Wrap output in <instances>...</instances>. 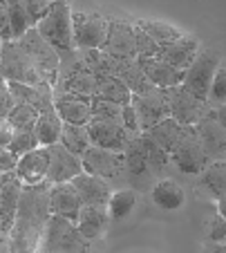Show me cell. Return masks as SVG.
<instances>
[{"label":"cell","mask_w":226,"mask_h":253,"mask_svg":"<svg viewBox=\"0 0 226 253\" xmlns=\"http://www.w3.org/2000/svg\"><path fill=\"white\" fill-rule=\"evenodd\" d=\"M49 182L40 184H23L18 202V213L11 229V247L25 251L36 249L40 244V233L45 222L49 220Z\"/></svg>","instance_id":"6da1fadb"},{"label":"cell","mask_w":226,"mask_h":253,"mask_svg":"<svg viewBox=\"0 0 226 253\" xmlns=\"http://www.w3.org/2000/svg\"><path fill=\"white\" fill-rule=\"evenodd\" d=\"M36 29L40 32L49 45L58 52H70L74 47V29H72V9L68 0H54L49 11L38 20Z\"/></svg>","instance_id":"7a4b0ae2"},{"label":"cell","mask_w":226,"mask_h":253,"mask_svg":"<svg viewBox=\"0 0 226 253\" xmlns=\"http://www.w3.org/2000/svg\"><path fill=\"white\" fill-rule=\"evenodd\" d=\"M18 43L27 52V56L32 58L38 74L43 77V81H47L54 87V83L58 79V67H61V54H58V49L54 45H49L36 27L25 32V36L18 39Z\"/></svg>","instance_id":"3957f363"},{"label":"cell","mask_w":226,"mask_h":253,"mask_svg":"<svg viewBox=\"0 0 226 253\" xmlns=\"http://www.w3.org/2000/svg\"><path fill=\"white\" fill-rule=\"evenodd\" d=\"M208 150L204 146L202 137L197 134L195 126H186L179 137V141L175 143V148L170 150V162L179 168L182 172L188 175H195V172H202L208 164Z\"/></svg>","instance_id":"277c9868"},{"label":"cell","mask_w":226,"mask_h":253,"mask_svg":"<svg viewBox=\"0 0 226 253\" xmlns=\"http://www.w3.org/2000/svg\"><path fill=\"white\" fill-rule=\"evenodd\" d=\"M0 79L5 81H18V83H36L43 81V77L38 74L36 65L32 63V58L27 56L18 41H7L2 43V54H0Z\"/></svg>","instance_id":"5b68a950"},{"label":"cell","mask_w":226,"mask_h":253,"mask_svg":"<svg viewBox=\"0 0 226 253\" xmlns=\"http://www.w3.org/2000/svg\"><path fill=\"white\" fill-rule=\"evenodd\" d=\"M43 231L45 240H40L38 247H43L45 251H83L85 249V235L78 231L74 220L49 215Z\"/></svg>","instance_id":"8992f818"},{"label":"cell","mask_w":226,"mask_h":253,"mask_svg":"<svg viewBox=\"0 0 226 253\" xmlns=\"http://www.w3.org/2000/svg\"><path fill=\"white\" fill-rule=\"evenodd\" d=\"M220 67H222V56L215 52V49L197 52V56L192 58V63L184 70L182 85L186 87V90H190L195 96L206 101L208 90H211V81Z\"/></svg>","instance_id":"52a82bcc"},{"label":"cell","mask_w":226,"mask_h":253,"mask_svg":"<svg viewBox=\"0 0 226 253\" xmlns=\"http://www.w3.org/2000/svg\"><path fill=\"white\" fill-rule=\"evenodd\" d=\"M110 20L96 11H72L74 47L76 49H101L108 39Z\"/></svg>","instance_id":"ba28073f"},{"label":"cell","mask_w":226,"mask_h":253,"mask_svg":"<svg viewBox=\"0 0 226 253\" xmlns=\"http://www.w3.org/2000/svg\"><path fill=\"white\" fill-rule=\"evenodd\" d=\"M87 130H90L92 143L103 146V148H110V150H119V153H123L128 139L132 137V134L125 130L121 117L92 115V119L87 121Z\"/></svg>","instance_id":"9c48e42d"},{"label":"cell","mask_w":226,"mask_h":253,"mask_svg":"<svg viewBox=\"0 0 226 253\" xmlns=\"http://www.w3.org/2000/svg\"><path fill=\"white\" fill-rule=\"evenodd\" d=\"M164 90L168 99V117H173L175 121H179L182 126H195L204 117V99L195 96L182 83Z\"/></svg>","instance_id":"30bf717a"},{"label":"cell","mask_w":226,"mask_h":253,"mask_svg":"<svg viewBox=\"0 0 226 253\" xmlns=\"http://www.w3.org/2000/svg\"><path fill=\"white\" fill-rule=\"evenodd\" d=\"M81 164L85 172L99 175L103 179H114V177H119L123 172L125 157L119 150H110V148H103V146L92 143L90 148L81 155Z\"/></svg>","instance_id":"8fae6325"},{"label":"cell","mask_w":226,"mask_h":253,"mask_svg":"<svg viewBox=\"0 0 226 253\" xmlns=\"http://www.w3.org/2000/svg\"><path fill=\"white\" fill-rule=\"evenodd\" d=\"M130 103L137 110L141 132H146L154 124H159L164 117H168V99H166L164 87H152L150 92H144V94H132Z\"/></svg>","instance_id":"7c38bea8"},{"label":"cell","mask_w":226,"mask_h":253,"mask_svg":"<svg viewBox=\"0 0 226 253\" xmlns=\"http://www.w3.org/2000/svg\"><path fill=\"white\" fill-rule=\"evenodd\" d=\"M49 153V166H47V175L45 182L49 184H61V182H72L78 172H83V164L81 157L74 155L72 150H68L61 141L45 146Z\"/></svg>","instance_id":"4fadbf2b"},{"label":"cell","mask_w":226,"mask_h":253,"mask_svg":"<svg viewBox=\"0 0 226 253\" xmlns=\"http://www.w3.org/2000/svg\"><path fill=\"white\" fill-rule=\"evenodd\" d=\"M101 49L106 54H110L112 58H119V61L137 58L135 25L123 23V20H110V25H108V39Z\"/></svg>","instance_id":"5bb4252c"},{"label":"cell","mask_w":226,"mask_h":253,"mask_svg":"<svg viewBox=\"0 0 226 253\" xmlns=\"http://www.w3.org/2000/svg\"><path fill=\"white\" fill-rule=\"evenodd\" d=\"M54 110L63 124L87 126L92 119V96L72 94V92H54Z\"/></svg>","instance_id":"9a60e30c"},{"label":"cell","mask_w":226,"mask_h":253,"mask_svg":"<svg viewBox=\"0 0 226 253\" xmlns=\"http://www.w3.org/2000/svg\"><path fill=\"white\" fill-rule=\"evenodd\" d=\"M23 193V182L16 172H5V182L0 188V233H11L18 213V202Z\"/></svg>","instance_id":"2e32d148"},{"label":"cell","mask_w":226,"mask_h":253,"mask_svg":"<svg viewBox=\"0 0 226 253\" xmlns=\"http://www.w3.org/2000/svg\"><path fill=\"white\" fill-rule=\"evenodd\" d=\"M81 206L83 202L72 182H61L49 186V213L52 215H61V217L76 222Z\"/></svg>","instance_id":"e0dca14e"},{"label":"cell","mask_w":226,"mask_h":253,"mask_svg":"<svg viewBox=\"0 0 226 253\" xmlns=\"http://www.w3.org/2000/svg\"><path fill=\"white\" fill-rule=\"evenodd\" d=\"M7 83H9V90L16 96V101L34 105L38 112L54 110V87L47 81H40L36 85H32V83H18V81H7Z\"/></svg>","instance_id":"ac0fdd59"},{"label":"cell","mask_w":226,"mask_h":253,"mask_svg":"<svg viewBox=\"0 0 226 253\" xmlns=\"http://www.w3.org/2000/svg\"><path fill=\"white\" fill-rule=\"evenodd\" d=\"M47 166H49V153L45 146H40L36 150H29V153L20 155L14 172L18 175V179L23 184H40L45 182Z\"/></svg>","instance_id":"d6986e66"},{"label":"cell","mask_w":226,"mask_h":253,"mask_svg":"<svg viewBox=\"0 0 226 253\" xmlns=\"http://www.w3.org/2000/svg\"><path fill=\"white\" fill-rule=\"evenodd\" d=\"M197 52H199L197 39L182 34L179 39L170 41V43L159 45V54H157V56L164 58L166 63H170V65L177 67V70H186V67L192 63V58L197 56Z\"/></svg>","instance_id":"ffe728a7"},{"label":"cell","mask_w":226,"mask_h":253,"mask_svg":"<svg viewBox=\"0 0 226 253\" xmlns=\"http://www.w3.org/2000/svg\"><path fill=\"white\" fill-rule=\"evenodd\" d=\"M144 67L146 77L154 87H173L184 81V70H177L159 56H137Z\"/></svg>","instance_id":"44dd1931"},{"label":"cell","mask_w":226,"mask_h":253,"mask_svg":"<svg viewBox=\"0 0 226 253\" xmlns=\"http://www.w3.org/2000/svg\"><path fill=\"white\" fill-rule=\"evenodd\" d=\"M74 188L78 191V197H81L83 204H108L112 191L108 186V182L99 175H92V172H78L72 179Z\"/></svg>","instance_id":"7402d4cb"},{"label":"cell","mask_w":226,"mask_h":253,"mask_svg":"<svg viewBox=\"0 0 226 253\" xmlns=\"http://www.w3.org/2000/svg\"><path fill=\"white\" fill-rule=\"evenodd\" d=\"M108 217H110V213H108L106 204H83L81 211H78L76 226L85 235V240H92V238H99L106 231Z\"/></svg>","instance_id":"603a6c76"},{"label":"cell","mask_w":226,"mask_h":253,"mask_svg":"<svg viewBox=\"0 0 226 253\" xmlns=\"http://www.w3.org/2000/svg\"><path fill=\"white\" fill-rule=\"evenodd\" d=\"M116 77L128 85V90L132 94H144V92L152 90V83L146 77L144 67H141L139 58H128V61H119V67H116Z\"/></svg>","instance_id":"cb8c5ba5"},{"label":"cell","mask_w":226,"mask_h":253,"mask_svg":"<svg viewBox=\"0 0 226 253\" xmlns=\"http://www.w3.org/2000/svg\"><path fill=\"white\" fill-rule=\"evenodd\" d=\"M195 130L202 137L204 146H206L208 155H220L222 150H226V128H222L217 124V119L211 115H204L202 119L195 124Z\"/></svg>","instance_id":"d4e9b609"},{"label":"cell","mask_w":226,"mask_h":253,"mask_svg":"<svg viewBox=\"0 0 226 253\" xmlns=\"http://www.w3.org/2000/svg\"><path fill=\"white\" fill-rule=\"evenodd\" d=\"M184 128H186V126H182L179 121H175L173 117H164L159 124H154L152 128L146 130L144 134L152 139L157 146H161L166 153H170V150L175 148V143L179 141V137H182Z\"/></svg>","instance_id":"484cf974"},{"label":"cell","mask_w":226,"mask_h":253,"mask_svg":"<svg viewBox=\"0 0 226 253\" xmlns=\"http://www.w3.org/2000/svg\"><path fill=\"white\" fill-rule=\"evenodd\" d=\"M123 157H125V168H128L130 175L144 177L148 172H152V168L148 164V155H146V148H144V141H141V134L139 137L132 134L128 139V143H125V148H123Z\"/></svg>","instance_id":"4316f807"},{"label":"cell","mask_w":226,"mask_h":253,"mask_svg":"<svg viewBox=\"0 0 226 253\" xmlns=\"http://www.w3.org/2000/svg\"><path fill=\"white\" fill-rule=\"evenodd\" d=\"M94 96L99 99H106V101H114V103H130L132 99V92L128 90L123 81L114 74H101V77H96V92Z\"/></svg>","instance_id":"83f0119b"},{"label":"cell","mask_w":226,"mask_h":253,"mask_svg":"<svg viewBox=\"0 0 226 253\" xmlns=\"http://www.w3.org/2000/svg\"><path fill=\"white\" fill-rule=\"evenodd\" d=\"M34 132L38 137L40 146H52V143L61 141V132H63V119L58 117L56 110L49 112H40L38 121L34 126Z\"/></svg>","instance_id":"f1b7e54d"},{"label":"cell","mask_w":226,"mask_h":253,"mask_svg":"<svg viewBox=\"0 0 226 253\" xmlns=\"http://www.w3.org/2000/svg\"><path fill=\"white\" fill-rule=\"evenodd\" d=\"M152 200H154V204L161 206V209L175 211L184 204L186 193H184V188L179 186L177 182H173V179H161V182L152 188Z\"/></svg>","instance_id":"f546056e"},{"label":"cell","mask_w":226,"mask_h":253,"mask_svg":"<svg viewBox=\"0 0 226 253\" xmlns=\"http://www.w3.org/2000/svg\"><path fill=\"white\" fill-rule=\"evenodd\" d=\"M61 143L68 150H72L74 155H78V157H81V155L92 146V137H90V130H87V126L63 124Z\"/></svg>","instance_id":"4dcf8cb0"},{"label":"cell","mask_w":226,"mask_h":253,"mask_svg":"<svg viewBox=\"0 0 226 253\" xmlns=\"http://www.w3.org/2000/svg\"><path fill=\"white\" fill-rule=\"evenodd\" d=\"M202 175V184L206 186L208 193H213L215 197L226 195V162H213L206 164Z\"/></svg>","instance_id":"1f68e13d"},{"label":"cell","mask_w":226,"mask_h":253,"mask_svg":"<svg viewBox=\"0 0 226 253\" xmlns=\"http://www.w3.org/2000/svg\"><path fill=\"white\" fill-rule=\"evenodd\" d=\"M7 11H9V25H11L14 41L23 39L25 32H29L32 27H36L34 20L29 18L27 9H25L23 0H7Z\"/></svg>","instance_id":"d6a6232c"},{"label":"cell","mask_w":226,"mask_h":253,"mask_svg":"<svg viewBox=\"0 0 226 253\" xmlns=\"http://www.w3.org/2000/svg\"><path fill=\"white\" fill-rule=\"evenodd\" d=\"M38 117H40V112L36 110L34 105L16 101V105L11 108L9 115H7V121L14 126V130H27V128H34Z\"/></svg>","instance_id":"836d02e7"},{"label":"cell","mask_w":226,"mask_h":253,"mask_svg":"<svg viewBox=\"0 0 226 253\" xmlns=\"http://www.w3.org/2000/svg\"><path fill=\"white\" fill-rule=\"evenodd\" d=\"M137 25H139L157 45L170 43V41L182 36V32H179L177 27H173V25H168V23H161V20H141V23H137Z\"/></svg>","instance_id":"e575fe53"},{"label":"cell","mask_w":226,"mask_h":253,"mask_svg":"<svg viewBox=\"0 0 226 253\" xmlns=\"http://www.w3.org/2000/svg\"><path fill=\"white\" fill-rule=\"evenodd\" d=\"M135 204H137V195L132 191H116L110 195V200H108L106 206H108L110 217L121 220V217H125V215L135 209Z\"/></svg>","instance_id":"d590c367"},{"label":"cell","mask_w":226,"mask_h":253,"mask_svg":"<svg viewBox=\"0 0 226 253\" xmlns=\"http://www.w3.org/2000/svg\"><path fill=\"white\" fill-rule=\"evenodd\" d=\"M141 141H144V148H146V155H148V164L152 168V172H164L166 166L170 164V153H166L161 146H157L144 132H141Z\"/></svg>","instance_id":"8d00e7d4"},{"label":"cell","mask_w":226,"mask_h":253,"mask_svg":"<svg viewBox=\"0 0 226 253\" xmlns=\"http://www.w3.org/2000/svg\"><path fill=\"white\" fill-rule=\"evenodd\" d=\"M40 148V141L36 137L34 128H27V130H14V137H11V143H9V150L20 155L29 153V150H36Z\"/></svg>","instance_id":"74e56055"},{"label":"cell","mask_w":226,"mask_h":253,"mask_svg":"<svg viewBox=\"0 0 226 253\" xmlns=\"http://www.w3.org/2000/svg\"><path fill=\"white\" fill-rule=\"evenodd\" d=\"M135 39H137V56H157L159 54V45L150 39L139 25H135Z\"/></svg>","instance_id":"f35d334b"},{"label":"cell","mask_w":226,"mask_h":253,"mask_svg":"<svg viewBox=\"0 0 226 253\" xmlns=\"http://www.w3.org/2000/svg\"><path fill=\"white\" fill-rule=\"evenodd\" d=\"M208 99H213L215 103H226V67H220L215 72L211 90H208Z\"/></svg>","instance_id":"ab89813d"},{"label":"cell","mask_w":226,"mask_h":253,"mask_svg":"<svg viewBox=\"0 0 226 253\" xmlns=\"http://www.w3.org/2000/svg\"><path fill=\"white\" fill-rule=\"evenodd\" d=\"M121 103L114 101H106L99 96H92V115H103V117H121Z\"/></svg>","instance_id":"60d3db41"},{"label":"cell","mask_w":226,"mask_h":253,"mask_svg":"<svg viewBox=\"0 0 226 253\" xmlns=\"http://www.w3.org/2000/svg\"><path fill=\"white\" fill-rule=\"evenodd\" d=\"M52 2L54 0H23L25 9H27L29 18L34 20V25H38V20L47 14L49 7H52Z\"/></svg>","instance_id":"b9f144b4"},{"label":"cell","mask_w":226,"mask_h":253,"mask_svg":"<svg viewBox=\"0 0 226 253\" xmlns=\"http://www.w3.org/2000/svg\"><path fill=\"white\" fill-rule=\"evenodd\" d=\"M14 105H16V96L11 94L9 83H7L5 79H0V117L5 119V117L11 112Z\"/></svg>","instance_id":"7bdbcfd3"},{"label":"cell","mask_w":226,"mask_h":253,"mask_svg":"<svg viewBox=\"0 0 226 253\" xmlns=\"http://www.w3.org/2000/svg\"><path fill=\"white\" fill-rule=\"evenodd\" d=\"M121 121H123L125 130L130 134H137L141 132L139 130V119H137V110L132 103H123V108H121Z\"/></svg>","instance_id":"ee69618b"},{"label":"cell","mask_w":226,"mask_h":253,"mask_svg":"<svg viewBox=\"0 0 226 253\" xmlns=\"http://www.w3.org/2000/svg\"><path fill=\"white\" fill-rule=\"evenodd\" d=\"M0 41H14L9 25V11H7V0H0Z\"/></svg>","instance_id":"f6af8a7d"},{"label":"cell","mask_w":226,"mask_h":253,"mask_svg":"<svg viewBox=\"0 0 226 253\" xmlns=\"http://www.w3.org/2000/svg\"><path fill=\"white\" fill-rule=\"evenodd\" d=\"M18 164V155L9 148H0V172H14Z\"/></svg>","instance_id":"bcb514c9"},{"label":"cell","mask_w":226,"mask_h":253,"mask_svg":"<svg viewBox=\"0 0 226 253\" xmlns=\"http://www.w3.org/2000/svg\"><path fill=\"white\" fill-rule=\"evenodd\" d=\"M211 240L213 242H226V217L217 215L211 222Z\"/></svg>","instance_id":"7dc6e473"},{"label":"cell","mask_w":226,"mask_h":253,"mask_svg":"<svg viewBox=\"0 0 226 253\" xmlns=\"http://www.w3.org/2000/svg\"><path fill=\"white\" fill-rule=\"evenodd\" d=\"M11 137H14V126L7 121V117H0V148H9Z\"/></svg>","instance_id":"c3c4849f"},{"label":"cell","mask_w":226,"mask_h":253,"mask_svg":"<svg viewBox=\"0 0 226 253\" xmlns=\"http://www.w3.org/2000/svg\"><path fill=\"white\" fill-rule=\"evenodd\" d=\"M213 117L217 119V124H220L222 128H226V103H220V108L213 112Z\"/></svg>","instance_id":"681fc988"},{"label":"cell","mask_w":226,"mask_h":253,"mask_svg":"<svg viewBox=\"0 0 226 253\" xmlns=\"http://www.w3.org/2000/svg\"><path fill=\"white\" fill-rule=\"evenodd\" d=\"M220 215H224L226 217V195L220 197Z\"/></svg>","instance_id":"f907efd6"},{"label":"cell","mask_w":226,"mask_h":253,"mask_svg":"<svg viewBox=\"0 0 226 253\" xmlns=\"http://www.w3.org/2000/svg\"><path fill=\"white\" fill-rule=\"evenodd\" d=\"M2 182H5V172H0V188H2Z\"/></svg>","instance_id":"816d5d0a"},{"label":"cell","mask_w":226,"mask_h":253,"mask_svg":"<svg viewBox=\"0 0 226 253\" xmlns=\"http://www.w3.org/2000/svg\"><path fill=\"white\" fill-rule=\"evenodd\" d=\"M0 54H2V43H0Z\"/></svg>","instance_id":"f5cc1de1"}]
</instances>
